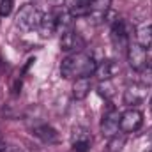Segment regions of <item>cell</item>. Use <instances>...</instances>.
I'll list each match as a JSON object with an SVG mask.
<instances>
[{"label": "cell", "instance_id": "6da1fadb", "mask_svg": "<svg viewBox=\"0 0 152 152\" xmlns=\"http://www.w3.org/2000/svg\"><path fill=\"white\" fill-rule=\"evenodd\" d=\"M97 62L92 55L85 51H76L67 55L60 64V75L66 80H78V78H88L96 73Z\"/></svg>", "mask_w": 152, "mask_h": 152}, {"label": "cell", "instance_id": "7a4b0ae2", "mask_svg": "<svg viewBox=\"0 0 152 152\" xmlns=\"http://www.w3.org/2000/svg\"><path fill=\"white\" fill-rule=\"evenodd\" d=\"M42 12L39 11L36 5L32 4H25L20 12L16 14V25L18 28L25 30V32H30V30H37L41 21H42Z\"/></svg>", "mask_w": 152, "mask_h": 152}, {"label": "cell", "instance_id": "3957f363", "mask_svg": "<svg viewBox=\"0 0 152 152\" xmlns=\"http://www.w3.org/2000/svg\"><path fill=\"white\" fill-rule=\"evenodd\" d=\"M110 32H112V42H113L115 50L126 53V51H127V46H129V42H131L129 25H127L122 18L115 16L113 20L110 21Z\"/></svg>", "mask_w": 152, "mask_h": 152}, {"label": "cell", "instance_id": "277c9868", "mask_svg": "<svg viewBox=\"0 0 152 152\" xmlns=\"http://www.w3.org/2000/svg\"><path fill=\"white\" fill-rule=\"evenodd\" d=\"M126 57H127V62L129 66L134 69V71H143L149 64V57H147V50L142 48L136 41H131L129 46H127V51H126Z\"/></svg>", "mask_w": 152, "mask_h": 152}, {"label": "cell", "instance_id": "5b68a950", "mask_svg": "<svg viewBox=\"0 0 152 152\" xmlns=\"http://www.w3.org/2000/svg\"><path fill=\"white\" fill-rule=\"evenodd\" d=\"M149 96V85L143 81H134L131 85H127V88L124 90V104L127 106H136L142 104Z\"/></svg>", "mask_w": 152, "mask_h": 152}, {"label": "cell", "instance_id": "8992f818", "mask_svg": "<svg viewBox=\"0 0 152 152\" xmlns=\"http://www.w3.org/2000/svg\"><path fill=\"white\" fill-rule=\"evenodd\" d=\"M143 124V113L136 108H129L124 113H120V133L129 134L136 133Z\"/></svg>", "mask_w": 152, "mask_h": 152}, {"label": "cell", "instance_id": "52a82bcc", "mask_svg": "<svg viewBox=\"0 0 152 152\" xmlns=\"http://www.w3.org/2000/svg\"><path fill=\"white\" fill-rule=\"evenodd\" d=\"M118 129H120V113L118 110L110 108L101 118V134L106 138H112L118 133Z\"/></svg>", "mask_w": 152, "mask_h": 152}, {"label": "cell", "instance_id": "ba28073f", "mask_svg": "<svg viewBox=\"0 0 152 152\" xmlns=\"http://www.w3.org/2000/svg\"><path fill=\"white\" fill-rule=\"evenodd\" d=\"M110 5H112V0H92L87 18H88L94 25L103 23V21L106 20V16H108Z\"/></svg>", "mask_w": 152, "mask_h": 152}, {"label": "cell", "instance_id": "9c48e42d", "mask_svg": "<svg viewBox=\"0 0 152 152\" xmlns=\"http://www.w3.org/2000/svg\"><path fill=\"white\" fill-rule=\"evenodd\" d=\"M83 46H85V41L81 37V34L73 30V28L67 30V32H64L62 37H60V48H62V51L76 53V51H81Z\"/></svg>", "mask_w": 152, "mask_h": 152}, {"label": "cell", "instance_id": "30bf717a", "mask_svg": "<svg viewBox=\"0 0 152 152\" xmlns=\"http://www.w3.org/2000/svg\"><path fill=\"white\" fill-rule=\"evenodd\" d=\"M71 143H73V152H88L90 151V133L85 127H75L71 134Z\"/></svg>", "mask_w": 152, "mask_h": 152}, {"label": "cell", "instance_id": "8fae6325", "mask_svg": "<svg viewBox=\"0 0 152 152\" xmlns=\"http://www.w3.org/2000/svg\"><path fill=\"white\" fill-rule=\"evenodd\" d=\"M120 71V67H118V64L115 62V60H103L101 64H97V67H96V73L94 75L97 76L101 81H106V80H112L117 73Z\"/></svg>", "mask_w": 152, "mask_h": 152}, {"label": "cell", "instance_id": "7c38bea8", "mask_svg": "<svg viewBox=\"0 0 152 152\" xmlns=\"http://www.w3.org/2000/svg\"><path fill=\"white\" fill-rule=\"evenodd\" d=\"M32 133H34V136L39 138L42 143H57L58 142V133L51 127V126H48V124H42V126H37V127H34L32 129Z\"/></svg>", "mask_w": 152, "mask_h": 152}, {"label": "cell", "instance_id": "4fadbf2b", "mask_svg": "<svg viewBox=\"0 0 152 152\" xmlns=\"http://www.w3.org/2000/svg\"><path fill=\"white\" fill-rule=\"evenodd\" d=\"M53 14H55V27H57V34H64V32L71 30V25H73V14H71L67 9L57 11V12H53Z\"/></svg>", "mask_w": 152, "mask_h": 152}, {"label": "cell", "instance_id": "5bb4252c", "mask_svg": "<svg viewBox=\"0 0 152 152\" xmlns=\"http://www.w3.org/2000/svg\"><path fill=\"white\" fill-rule=\"evenodd\" d=\"M66 7L73 14V18L87 16L90 9V0H66Z\"/></svg>", "mask_w": 152, "mask_h": 152}, {"label": "cell", "instance_id": "9a60e30c", "mask_svg": "<svg viewBox=\"0 0 152 152\" xmlns=\"http://www.w3.org/2000/svg\"><path fill=\"white\" fill-rule=\"evenodd\" d=\"M37 32L42 37H51L53 34H57V27H55V14L50 12V14H44L42 16V21L39 25Z\"/></svg>", "mask_w": 152, "mask_h": 152}, {"label": "cell", "instance_id": "2e32d148", "mask_svg": "<svg viewBox=\"0 0 152 152\" xmlns=\"http://www.w3.org/2000/svg\"><path fill=\"white\" fill-rule=\"evenodd\" d=\"M90 78H78L75 81V85H73V97H75L76 101H81V99H85L87 96H88V92H90Z\"/></svg>", "mask_w": 152, "mask_h": 152}, {"label": "cell", "instance_id": "e0dca14e", "mask_svg": "<svg viewBox=\"0 0 152 152\" xmlns=\"http://www.w3.org/2000/svg\"><path fill=\"white\" fill-rule=\"evenodd\" d=\"M136 42L145 48L147 51L152 50V25H147V27H142L138 32H136Z\"/></svg>", "mask_w": 152, "mask_h": 152}, {"label": "cell", "instance_id": "ac0fdd59", "mask_svg": "<svg viewBox=\"0 0 152 152\" xmlns=\"http://www.w3.org/2000/svg\"><path fill=\"white\" fill-rule=\"evenodd\" d=\"M126 145V134H115L112 138H108V143H106V152H120L122 147Z\"/></svg>", "mask_w": 152, "mask_h": 152}, {"label": "cell", "instance_id": "d6986e66", "mask_svg": "<svg viewBox=\"0 0 152 152\" xmlns=\"http://www.w3.org/2000/svg\"><path fill=\"white\" fill-rule=\"evenodd\" d=\"M97 94L101 96V97H104V99H112L115 96V87L113 83L110 81V80H106V81H101L99 85H97Z\"/></svg>", "mask_w": 152, "mask_h": 152}, {"label": "cell", "instance_id": "ffe728a7", "mask_svg": "<svg viewBox=\"0 0 152 152\" xmlns=\"http://www.w3.org/2000/svg\"><path fill=\"white\" fill-rule=\"evenodd\" d=\"M12 11V0H0V16H9Z\"/></svg>", "mask_w": 152, "mask_h": 152}, {"label": "cell", "instance_id": "44dd1931", "mask_svg": "<svg viewBox=\"0 0 152 152\" xmlns=\"http://www.w3.org/2000/svg\"><path fill=\"white\" fill-rule=\"evenodd\" d=\"M0 152H7V147H5V142H4L2 134H0Z\"/></svg>", "mask_w": 152, "mask_h": 152}, {"label": "cell", "instance_id": "7402d4cb", "mask_svg": "<svg viewBox=\"0 0 152 152\" xmlns=\"http://www.w3.org/2000/svg\"><path fill=\"white\" fill-rule=\"evenodd\" d=\"M53 4H62V2H66V0H51Z\"/></svg>", "mask_w": 152, "mask_h": 152}, {"label": "cell", "instance_id": "603a6c76", "mask_svg": "<svg viewBox=\"0 0 152 152\" xmlns=\"http://www.w3.org/2000/svg\"><path fill=\"white\" fill-rule=\"evenodd\" d=\"M147 152H152V145H151V147H149V149H147Z\"/></svg>", "mask_w": 152, "mask_h": 152}, {"label": "cell", "instance_id": "cb8c5ba5", "mask_svg": "<svg viewBox=\"0 0 152 152\" xmlns=\"http://www.w3.org/2000/svg\"><path fill=\"white\" fill-rule=\"evenodd\" d=\"M151 113H152V97H151Z\"/></svg>", "mask_w": 152, "mask_h": 152}]
</instances>
